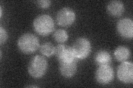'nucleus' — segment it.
I'll return each instance as SVG.
<instances>
[{"mask_svg": "<svg viewBox=\"0 0 133 88\" xmlns=\"http://www.w3.org/2000/svg\"><path fill=\"white\" fill-rule=\"evenodd\" d=\"M77 65L76 60L69 62H59V71L62 76L71 78L76 73Z\"/></svg>", "mask_w": 133, "mask_h": 88, "instance_id": "obj_10", "label": "nucleus"}, {"mask_svg": "<svg viewBox=\"0 0 133 88\" xmlns=\"http://www.w3.org/2000/svg\"><path fill=\"white\" fill-rule=\"evenodd\" d=\"M108 13L113 17L121 15L124 11V5L120 1L114 0L108 3L107 7Z\"/></svg>", "mask_w": 133, "mask_h": 88, "instance_id": "obj_11", "label": "nucleus"}, {"mask_svg": "<svg viewBox=\"0 0 133 88\" xmlns=\"http://www.w3.org/2000/svg\"><path fill=\"white\" fill-rule=\"evenodd\" d=\"M2 8L0 7V16L1 17H2Z\"/></svg>", "mask_w": 133, "mask_h": 88, "instance_id": "obj_18", "label": "nucleus"}, {"mask_svg": "<svg viewBox=\"0 0 133 88\" xmlns=\"http://www.w3.org/2000/svg\"><path fill=\"white\" fill-rule=\"evenodd\" d=\"M27 87H38V86H27Z\"/></svg>", "mask_w": 133, "mask_h": 88, "instance_id": "obj_19", "label": "nucleus"}, {"mask_svg": "<svg viewBox=\"0 0 133 88\" xmlns=\"http://www.w3.org/2000/svg\"><path fill=\"white\" fill-rule=\"evenodd\" d=\"M76 13L72 8L63 7L58 11L56 21L58 25L62 27H69L73 24L76 20Z\"/></svg>", "mask_w": 133, "mask_h": 88, "instance_id": "obj_5", "label": "nucleus"}, {"mask_svg": "<svg viewBox=\"0 0 133 88\" xmlns=\"http://www.w3.org/2000/svg\"><path fill=\"white\" fill-rule=\"evenodd\" d=\"M119 34L125 39H132L133 36V22L132 19L124 18L120 19L116 24Z\"/></svg>", "mask_w": 133, "mask_h": 88, "instance_id": "obj_8", "label": "nucleus"}, {"mask_svg": "<svg viewBox=\"0 0 133 88\" xmlns=\"http://www.w3.org/2000/svg\"><path fill=\"white\" fill-rule=\"evenodd\" d=\"M117 76L120 81L124 83H132L133 81V65L132 62H122L117 69Z\"/></svg>", "mask_w": 133, "mask_h": 88, "instance_id": "obj_7", "label": "nucleus"}, {"mask_svg": "<svg viewBox=\"0 0 133 88\" xmlns=\"http://www.w3.org/2000/svg\"><path fill=\"white\" fill-rule=\"evenodd\" d=\"M8 37L7 33L5 29H4L2 27H0V44L2 45L7 41Z\"/></svg>", "mask_w": 133, "mask_h": 88, "instance_id": "obj_16", "label": "nucleus"}, {"mask_svg": "<svg viewBox=\"0 0 133 88\" xmlns=\"http://www.w3.org/2000/svg\"><path fill=\"white\" fill-rule=\"evenodd\" d=\"M95 77L97 82L101 84H108L113 81L114 70L109 65L99 66L95 72Z\"/></svg>", "mask_w": 133, "mask_h": 88, "instance_id": "obj_6", "label": "nucleus"}, {"mask_svg": "<svg viewBox=\"0 0 133 88\" xmlns=\"http://www.w3.org/2000/svg\"><path fill=\"white\" fill-rule=\"evenodd\" d=\"M33 26L37 34L44 36L53 32L55 29V22L50 15L41 14L33 20Z\"/></svg>", "mask_w": 133, "mask_h": 88, "instance_id": "obj_1", "label": "nucleus"}, {"mask_svg": "<svg viewBox=\"0 0 133 88\" xmlns=\"http://www.w3.org/2000/svg\"><path fill=\"white\" fill-rule=\"evenodd\" d=\"M48 67L47 61L40 55L33 56L28 65V72L34 78H41L45 74Z\"/></svg>", "mask_w": 133, "mask_h": 88, "instance_id": "obj_2", "label": "nucleus"}, {"mask_svg": "<svg viewBox=\"0 0 133 88\" xmlns=\"http://www.w3.org/2000/svg\"><path fill=\"white\" fill-rule=\"evenodd\" d=\"M19 50L25 54H31L36 51L39 46L38 37L31 33H25L19 37L17 42Z\"/></svg>", "mask_w": 133, "mask_h": 88, "instance_id": "obj_3", "label": "nucleus"}, {"mask_svg": "<svg viewBox=\"0 0 133 88\" xmlns=\"http://www.w3.org/2000/svg\"><path fill=\"white\" fill-rule=\"evenodd\" d=\"M72 49L75 57L80 60L85 59L91 52L90 42L85 37H79L75 40Z\"/></svg>", "mask_w": 133, "mask_h": 88, "instance_id": "obj_4", "label": "nucleus"}, {"mask_svg": "<svg viewBox=\"0 0 133 88\" xmlns=\"http://www.w3.org/2000/svg\"><path fill=\"white\" fill-rule=\"evenodd\" d=\"M55 47L52 43L49 42L43 43L40 46V52L45 56H52L55 54Z\"/></svg>", "mask_w": 133, "mask_h": 88, "instance_id": "obj_14", "label": "nucleus"}, {"mask_svg": "<svg viewBox=\"0 0 133 88\" xmlns=\"http://www.w3.org/2000/svg\"><path fill=\"white\" fill-rule=\"evenodd\" d=\"M94 60L98 66L109 65L111 57L110 53L106 50H100L95 54Z\"/></svg>", "mask_w": 133, "mask_h": 88, "instance_id": "obj_12", "label": "nucleus"}, {"mask_svg": "<svg viewBox=\"0 0 133 88\" xmlns=\"http://www.w3.org/2000/svg\"><path fill=\"white\" fill-rule=\"evenodd\" d=\"M55 54L59 62L72 61L76 58L74 55L72 47L63 44L56 46Z\"/></svg>", "mask_w": 133, "mask_h": 88, "instance_id": "obj_9", "label": "nucleus"}, {"mask_svg": "<svg viewBox=\"0 0 133 88\" xmlns=\"http://www.w3.org/2000/svg\"><path fill=\"white\" fill-rule=\"evenodd\" d=\"M114 55L116 60L123 62L126 61L130 57V51L128 47L120 46L115 50Z\"/></svg>", "mask_w": 133, "mask_h": 88, "instance_id": "obj_13", "label": "nucleus"}, {"mask_svg": "<svg viewBox=\"0 0 133 88\" xmlns=\"http://www.w3.org/2000/svg\"><path fill=\"white\" fill-rule=\"evenodd\" d=\"M53 37L57 43H63L68 40V34L67 32L63 29H59L54 32Z\"/></svg>", "mask_w": 133, "mask_h": 88, "instance_id": "obj_15", "label": "nucleus"}, {"mask_svg": "<svg viewBox=\"0 0 133 88\" xmlns=\"http://www.w3.org/2000/svg\"><path fill=\"white\" fill-rule=\"evenodd\" d=\"M37 6L42 8H46L51 5V1L49 0H39L36 2Z\"/></svg>", "mask_w": 133, "mask_h": 88, "instance_id": "obj_17", "label": "nucleus"}]
</instances>
